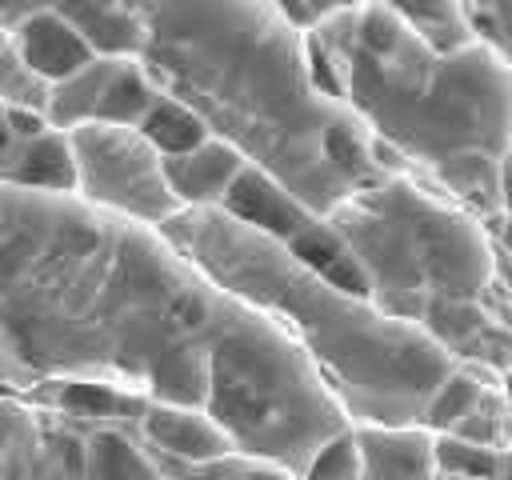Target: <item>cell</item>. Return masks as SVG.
<instances>
[{
    "label": "cell",
    "instance_id": "obj_18",
    "mask_svg": "<svg viewBox=\"0 0 512 480\" xmlns=\"http://www.w3.org/2000/svg\"><path fill=\"white\" fill-rule=\"evenodd\" d=\"M432 460H436V472L480 476V480H508V464H512L508 448H484L452 432H432Z\"/></svg>",
    "mask_w": 512,
    "mask_h": 480
},
{
    "label": "cell",
    "instance_id": "obj_16",
    "mask_svg": "<svg viewBox=\"0 0 512 480\" xmlns=\"http://www.w3.org/2000/svg\"><path fill=\"white\" fill-rule=\"evenodd\" d=\"M136 132H140L160 156L188 152V148H196L204 136H212V132L204 128V120H200L188 104H180L176 96H164V92H160V96L152 100V108L140 116Z\"/></svg>",
    "mask_w": 512,
    "mask_h": 480
},
{
    "label": "cell",
    "instance_id": "obj_25",
    "mask_svg": "<svg viewBox=\"0 0 512 480\" xmlns=\"http://www.w3.org/2000/svg\"><path fill=\"white\" fill-rule=\"evenodd\" d=\"M8 140H12V136H8V128H4V108H0V156H4V148H8Z\"/></svg>",
    "mask_w": 512,
    "mask_h": 480
},
{
    "label": "cell",
    "instance_id": "obj_11",
    "mask_svg": "<svg viewBox=\"0 0 512 480\" xmlns=\"http://www.w3.org/2000/svg\"><path fill=\"white\" fill-rule=\"evenodd\" d=\"M8 44L20 52V60L44 76L48 84L64 80L68 72H76L84 60H92L96 52L88 48V40L76 32V24L68 16H60L56 8H36L28 16H20L8 28Z\"/></svg>",
    "mask_w": 512,
    "mask_h": 480
},
{
    "label": "cell",
    "instance_id": "obj_14",
    "mask_svg": "<svg viewBox=\"0 0 512 480\" xmlns=\"http://www.w3.org/2000/svg\"><path fill=\"white\" fill-rule=\"evenodd\" d=\"M384 4L436 52H452L484 36L480 20L472 16L464 0H384Z\"/></svg>",
    "mask_w": 512,
    "mask_h": 480
},
{
    "label": "cell",
    "instance_id": "obj_10",
    "mask_svg": "<svg viewBox=\"0 0 512 480\" xmlns=\"http://www.w3.org/2000/svg\"><path fill=\"white\" fill-rule=\"evenodd\" d=\"M360 480H432V432L424 424H352Z\"/></svg>",
    "mask_w": 512,
    "mask_h": 480
},
{
    "label": "cell",
    "instance_id": "obj_8",
    "mask_svg": "<svg viewBox=\"0 0 512 480\" xmlns=\"http://www.w3.org/2000/svg\"><path fill=\"white\" fill-rule=\"evenodd\" d=\"M220 212L236 216L240 224L264 232V236H272L280 244H288L296 232H304L316 220L312 208H304L276 176H268L256 164H244L240 168V176L232 180V188L220 200Z\"/></svg>",
    "mask_w": 512,
    "mask_h": 480
},
{
    "label": "cell",
    "instance_id": "obj_24",
    "mask_svg": "<svg viewBox=\"0 0 512 480\" xmlns=\"http://www.w3.org/2000/svg\"><path fill=\"white\" fill-rule=\"evenodd\" d=\"M464 4L472 8V16H480V12H492L496 16L500 12V0H464Z\"/></svg>",
    "mask_w": 512,
    "mask_h": 480
},
{
    "label": "cell",
    "instance_id": "obj_13",
    "mask_svg": "<svg viewBox=\"0 0 512 480\" xmlns=\"http://www.w3.org/2000/svg\"><path fill=\"white\" fill-rule=\"evenodd\" d=\"M80 480H160V468L140 436L120 424H96L84 432Z\"/></svg>",
    "mask_w": 512,
    "mask_h": 480
},
{
    "label": "cell",
    "instance_id": "obj_21",
    "mask_svg": "<svg viewBox=\"0 0 512 480\" xmlns=\"http://www.w3.org/2000/svg\"><path fill=\"white\" fill-rule=\"evenodd\" d=\"M48 88L52 84L44 76H36L12 44L0 48V108H36V112H44L48 108Z\"/></svg>",
    "mask_w": 512,
    "mask_h": 480
},
{
    "label": "cell",
    "instance_id": "obj_12",
    "mask_svg": "<svg viewBox=\"0 0 512 480\" xmlns=\"http://www.w3.org/2000/svg\"><path fill=\"white\" fill-rule=\"evenodd\" d=\"M0 180L20 188H44V192H72L76 168H72V144L68 132L44 128L28 140H8L0 156Z\"/></svg>",
    "mask_w": 512,
    "mask_h": 480
},
{
    "label": "cell",
    "instance_id": "obj_20",
    "mask_svg": "<svg viewBox=\"0 0 512 480\" xmlns=\"http://www.w3.org/2000/svg\"><path fill=\"white\" fill-rule=\"evenodd\" d=\"M296 480H360V456H356L352 424H344L332 436H324L312 448V456L304 460Z\"/></svg>",
    "mask_w": 512,
    "mask_h": 480
},
{
    "label": "cell",
    "instance_id": "obj_27",
    "mask_svg": "<svg viewBox=\"0 0 512 480\" xmlns=\"http://www.w3.org/2000/svg\"><path fill=\"white\" fill-rule=\"evenodd\" d=\"M4 44H8V28L0 24V48H4Z\"/></svg>",
    "mask_w": 512,
    "mask_h": 480
},
{
    "label": "cell",
    "instance_id": "obj_28",
    "mask_svg": "<svg viewBox=\"0 0 512 480\" xmlns=\"http://www.w3.org/2000/svg\"><path fill=\"white\" fill-rule=\"evenodd\" d=\"M0 392H4V384H0Z\"/></svg>",
    "mask_w": 512,
    "mask_h": 480
},
{
    "label": "cell",
    "instance_id": "obj_19",
    "mask_svg": "<svg viewBox=\"0 0 512 480\" xmlns=\"http://www.w3.org/2000/svg\"><path fill=\"white\" fill-rule=\"evenodd\" d=\"M460 440L484 444V448H508V400L504 388H484V396L448 428Z\"/></svg>",
    "mask_w": 512,
    "mask_h": 480
},
{
    "label": "cell",
    "instance_id": "obj_26",
    "mask_svg": "<svg viewBox=\"0 0 512 480\" xmlns=\"http://www.w3.org/2000/svg\"><path fill=\"white\" fill-rule=\"evenodd\" d=\"M432 480H480V476H448V472H436Z\"/></svg>",
    "mask_w": 512,
    "mask_h": 480
},
{
    "label": "cell",
    "instance_id": "obj_23",
    "mask_svg": "<svg viewBox=\"0 0 512 480\" xmlns=\"http://www.w3.org/2000/svg\"><path fill=\"white\" fill-rule=\"evenodd\" d=\"M4 128H8L12 140H28V136L52 128V124H48V116L36 112V108H4Z\"/></svg>",
    "mask_w": 512,
    "mask_h": 480
},
{
    "label": "cell",
    "instance_id": "obj_1",
    "mask_svg": "<svg viewBox=\"0 0 512 480\" xmlns=\"http://www.w3.org/2000/svg\"><path fill=\"white\" fill-rule=\"evenodd\" d=\"M100 380L196 404L236 452L300 476L348 424L300 344L160 228L0 180V384Z\"/></svg>",
    "mask_w": 512,
    "mask_h": 480
},
{
    "label": "cell",
    "instance_id": "obj_6",
    "mask_svg": "<svg viewBox=\"0 0 512 480\" xmlns=\"http://www.w3.org/2000/svg\"><path fill=\"white\" fill-rule=\"evenodd\" d=\"M68 144L76 168L72 192L80 200L152 228H160L180 212V204L164 184L160 152L136 128L88 120L68 128Z\"/></svg>",
    "mask_w": 512,
    "mask_h": 480
},
{
    "label": "cell",
    "instance_id": "obj_2",
    "mask_svg": "<svg viewBox=\"0 0 512 480\" xmlns=\"http://www.w3.org/2000/svg\"><path fill=\"white\" fill-rule=\"evenodd\" d=\"M124 4L140 24L136 60L156 88L188 104L212 136L240 148L316 216L400 168L316 84L304 32L272 0Z\"/></svg>",
    "mask_w": 512,
    "mask_h": 480
},
{
    "label": "cell",
    "instance_id": "obj_7",
    "mask_svg": "<svg viewBox=\"0 0 512 480\" xmlns=\"http://www.w3.org/2000/svg\"><path fill=\"white\" fill-rule=\"evenodd\" d=\"M140 440L156 460L168 464H196L232 452L228 432L196 404H168V400H148L144 412L136 416Z\"/></svg>",
    "mask_w": 512,
    "mask_h": 480
},
{
    "label": "cell",
    "instance_id": "obj_4",
    "mask_svg": "<svg viewBox=\"0 0 512 480\" xmlns=\"http://www.w3.org/2000/svg\"><path fill=\"white\" fill-rule=\"evenodd\" d=\"M160 232L224 292L272 316L312 360L348 424H416L452 356L416 324L316 276L288 244L220 208H180Z\"/></svg>",
    "mask_w": 512,
    "mask_h": 480
},
{
    "label": "cell",
    "instance_id": "obj_15",
    "mask_svg": "<svg viewBox=\"0 0 512 480\" xmlns=\"http://www.w3.org/2000/svg\"><path fill=\"white\" fill-rule=\"evenodd\" d=\"M160 96L156 80L148 76V68L136 60V56H116L112 72H108V84L96 100V112L92 120L96 124H124V128H136L140 116L152 108V100Z\"/></svg>",
    "mask_w": 512,
    "mask_h": 480
},
{
    "label": "cell",
    "instance_id": "obj_22",
    "mask_svg": "<svg viewBox=\"0 0 512 480\" xmlns=\"http://www.w3.org/2000/svg\"><path fill=\"white\" fill-rule=\"evenodd\" d=\"M272 4L280 8V16H284L288 24H296L300 32H308L316 20L340 12V8H348V4H356V0H272Z\"/></svg>",
    "mask_w": 512,
    "mask_h": 480
},
{
    "label": "cell",
    "instance_id": "obj_5",
    "mask_svg": "<svg viewBox=\"0 0 512 480\" xmlns=\"http://www.w3.org/2000/svg\"><path fill=\"white\" fill-rule=\"evenodd\" d=\"M368 276V300L416 324L428 300H484L504 320V248L488 224L412 168L384 172L324 212Z\"/></svg>",
    "mask_w": 512,
    "mask_h": 480
},
{
    "label": "cell",
    "instance_id": "obj_3",
    "mask_svg": "<svg viewBox=\"0 0 512 480\" xmlns=\"http://www.w3.org/2000/svg\"><path fill=\"white\" fill-rule=\"evenodd\" d=\"M316 84L404 168L480 220L504 216L512 72L500 40L428 48L384 0H356L304 32Z\"/></svg>",
    "mask_w": 512,
    "mask_h": 480
},
{
    "label": "cell",
    "instance_id": "obj_9",
    "mask_svg": "<svg viewBox=\"0 0 512 480\" xmlns=\"http://www.w3.org/2000/svg\"><path fill=\"white\" fill-rule=\"evenodd\" d=\"M244 164H248L244 152L220 136H204L188 152L160 156L164 184L180 208H220L224 192L232 188V180L240 176Z\"/></svg>",
    "mask_w": 512,
    "mask_h": 480
},
{
    "label": "cell",
    "instance_id": "obj_17",
    "mask_svg": "<svg viewBox=\"0 0 512 480\" xmlns=\"http://www.w3.org/2000/svg\"><path fill=\"white\" fill-rule=\"evenodd\" d=\"M160 480H296L288 468L264 460V456H248V452H224L212 460H196V464H168L156 460Z\"/></svg>",
    "mask_w": 512,
    "mask_h": 480
}]
</instances>
